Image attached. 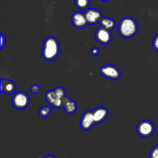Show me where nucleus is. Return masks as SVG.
Segmentation results:
<instances>
[{"label": "nucleus", "instance_id": "obj_1", "mask_svg": "<svg viewBox=\"0 0 158 158\" xmlns=\"http://www.w3.org/2000/svg\"><path fill=\"white\" fill-rule=\"evenodd\" d=\"M60 53V45L58 40L54 37L45 39L42 48V56L46 61H52L57 58Z\"/></svg>", "mask_w": 158, "mask_h": 158}, {"label": "nucleus", "instance_id": "obj_2", "mask_svg": "<svg viewBox=\"0 0 158 158\" xmlns=\"http://www.w3.org/2000/svg\"><path fill=\"white\" fill-rule=\"evenodd\" d=\"M138 25L137 21L131 16H125L120 20L118 24V33L120 37L130 39L137 35Z\"/></svg>", "mask_w": 158, "mask_h": 158}, {"label": "nucleus", "instance_id": "obj_3", "mask_svg": "<svg viewBox=\"0 0 158 158\" xmlns=\"http://www.w3.org/2000/svg\"><path fill=\"white\" fill-rule=\"evenodd\" d=\"M66 95V91L62 87H57L52 90H49L46 93V101L51 106L55 108H63V102Z\"/></svg>", "mask_w": 158, "mask_h": 158}, {"label": "nucleus", "instance_id": "obj_4", "mask_svg": "<svg viewBox=\"0 0 158 158\" xmlns=\"http://www.w3.org/2000/svg\"><path fill=\"white\" fill-rule=\"evenodd\" d=\"M29 96L25 91H15L12 95V104L16 109H25L29 106Z\"/></svg>", "mask_w": 158, "mask_h": 158}, {"label": "nucleus", "instance_id": "obj_5", "mask_svg": "<svg viewBox=\"0 0 158 158\" xmlns=\"http://www.w3.org/2000/svg\"><path fill=\"white\" fill-rule=\"evenodd\" d=\"M137 132L140 137L149 138L155 132V125L151 120L143 119L137 125Z\"/></svg>", "mask_w": 158, "mask_h": 158}, {"label": "nucleus", "instance_id": "obj_6", "mask_svg": "<svg viewBox=\"0 0 158 158\" xmlns=\"http://www.w3.org/2000/svg\"><path fill=\"white\" fill-rule=\"evenodd\" d=\"M100 73L103 77L108 80H118L121 76V72L117 66L114 64H105L100 68Z\"/></svg>", "mask_w": 158, "mask_h": 158}, {"label": "nucleus", "instance_id": "obj_7", "mask_svg": "<svg viewBox=\"0 0 158 158\" xmlns=\"http://www.w3.org/2000/svg\"><path fill=\"white\" fill-rule=\"evenodd\" d=\"M95 39L100 44L108 45L112 41V33L100 26L95 32Z\"/></svg>", "mask_w": 158, "mask_h": 158}, {"label": "nucleus", "instance_id": "obj_8", "mask_svg": "<svg viewBox=\"0 0 158 158\" xmlns=\"http://www.w3.org/2000/svg\"><path fill=\"white\" fill-rule=\"evenodd\" d=\"M84 14L88 25H96L100 23V20L103 17L101 11L94 8H89L87 10L85 11Z\"/></svg>", "mask_w": 158, "mask_h": 158}, {"label": "nucleus", "instance_id": "obj_9", "mask_svg": "<svg viewBox=\"0 0 158 158\" xmlns=\"http://www.w3.org/2000/svg\"><path fill=\"white\" fill-rule=\"evenodd\" d=\"M95 125L92 111L85 112L82 115L80 120V125L82 129L84 131H88V130H90Z\"/></svg>", "mask_w": 158, "mask_h": 158}, {"label": "nucleus", "instance_id": "obj_10", "mask_svg": "<svg viewBox=\"0 0 158 158\" xmlns=\"http://www.w3.org/2000/svg\"><path fill=\"white\" fill-rule=\"evenodd\" d=\"M71 21H72L73 26L79 29H83L88 25L84 12H82V11H78L73 13Z\"/></svg>", "mask_w": 158, "mask_h": 158}, {"label": "nucleus", "instance_id": "obj_11", "mask_svg": "<svg viewBox=\"0 0 158 158\" xmlns=\"http://www.w3.org/2000/svg\"><path fill=\"white\" fill-rule=\"evenodd\" d=\"M92 112L96 125L104 122L109 115V111H108L107 108L104 106L97 107L94 110H92Z\"/></svg>", "mask_w": 158, "mask_h": 158}, {"label": "nucleus", "instance_id": "obj_12", "mask_svg": "<svg viewBox=\"0 0 158 158\" xmlns=\"http://www.w3.org/2000/svg\"><path fill=\"white\" fill-rule=\"evenodd\" d=\"M1 93H5L6 94H12L15 92L16 85L15 82L9 79H1Z\"/></svg>", "mask_w": 158, "mask_h": 158}, {"label": "nucleus", "instance_id": "obj_13", "mask_svg": "<svg viewBox=\"0 0 158 158\" xmlns=\"http://www.w3.org/2000/svg\"><path fill=\"white\" fill-rule=\"evenodd\" d=\"M63 108L68 114H73L77 111V104L75 101L66 96L63 102Z\"/></svg>", "mask_w": 158, "mask_h": 158}, {"label": "nucleus", "instance_id": "obj_14", "mask_svg": "<svg viewBox=\"0 0 158 158\" xmlns=\"http://www.w3.org/2000/svg\"><path fill=\"white\" fill-rule=\"evenodd\" d=\"M100 26L108 30L112 31L117 26V23L115 20L110 17H103L100 22Z\"/></svg>", "mask_w": 158, "mask_h": 158}, {"label": "nucleus", "instance_id": "obj_15", "mask_svg": "<svg viewBox=\"0 0 158 158\" xmlns=\"http://www.w3.org/2000/svg\"><path fill=\"white\" fill-rule=\"evenodd\" d=\"M75 6L79 10L85 12L87 10L90 5V0H75L74 1Z\"/></svg>", "mask_w": 158, "mask_h": 158}, {"label": "nucleus", "instance_id": "obj_16", "mask_svg": "<svg viewBox=\"0 0 158 158\" xmlns=\"http://www.w3.org/2000/svg\"><path fill=\"white\" fill-rule=\"evenodd\" d=\"M51 112H52V108L50 106H43L40 108L39 113L41 117L46 118L51 114Z\"/></svg>", "mask_w": 158, "mask_h": 158}, {"label": "nucleus", "instance_id": "obj_17", "mask_svg": "<svg viewBox=\"0 0 158 158\" xmlns=\"http://www.w3.org/2000/svg\"><path fill=\"white\" fill-rule=\"evenodd\" d=\"M149 158H158V143L151 150L149 153Z\"/></svg>", "mask_w": 158, "mask_h": 158}, {"label": "nucleus", "instance_id": "obj_18", "mask_svg": "<svg viewBox=\"0 0 158 158\" xmlns=\"http://www.w3.org/2000/svg\"><path fill=\"white\" fill-rule=\"evenodd\" d=\"M30 90H31V91L33 93V94H38V93L40 91V86L39 85L35 84V85H33L31 86Z\"/></svg>", "mask_w": 158, "mask_h": 158}, {"label": "nucleus", "instance_id": "obj_19", "mask_svg": "<svg viewBox=\"0 0 158 158\" xmlns=\"http://www.w3.org/2000/svg\"><path fill=\"white\" fill-rule=\"evenodd\" d=\"M152 46L154 47V49L158 52V33L154 37V40H153Z\"/></svg>", "mask_w": 158, "mask_h": 158}, {"label": "nucleus", "instance_id": "obj_20", "mask_svg": "<svg viewBox=\"0 0 158 158\" xmlns=\"http://www.w3.org/2000/svg\"><path fill=\"white\" fill-rule=\"evenodd\" d=\"M90 53L93 56H97L99 54H100V50H99L98 47L97 46H94L92 49L90 50Z\"/></svg>", "mask_w": 158, "mask_h": 158}, {"label": "nucleus", "instance_id": "obj_21", "mask_svg": "<svg viewBox=\"0 0 158 158\" xmlns=\"http://www.w3.org/2000/svg\"><path fill=\"white\" fill-rule=\"evenodd\" d=\"M0 36H1V48H0V49H3L5 46V45H6V39L2 33L0 34Z\"/></svg>", "mask_w": 158, "mask_h": 158}, {"label": "nucleus", "instance_id": "obj_22", "mask_svg": "<svg viewBox=\"0 0 158 158\" xmlns=\"http://www.w3.org/2000/svg\"><path fill=\"white\" fill-rule=\"evenodd\" d=\"M43 158H57V157L56 156H53V155H52V154H49V155H46V156H43Z\"/></svg>", "mask_w": 158, "mask_h": 158}, {"label": "nucleus", "instance_id": "obj_23", "mask_svg": "<svg viewBox=\"0 0 158 158\" xmlns=\"http://www.w3.org/2000/svg\"><path fill=\"white\" fill-rule=\"evenodd\" d=\"M100 1H102V2H107V1H109V0H100Z\"/></svg>", "mask_w": 158, "mask_h": 158}]
</instances>
